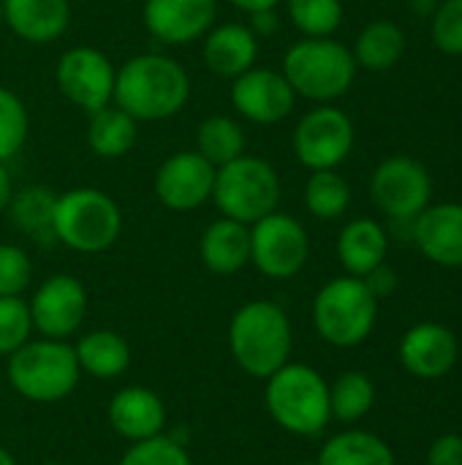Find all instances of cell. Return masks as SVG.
I'll use <instances>...</instances> for the list:
<instances>
[{"label":"cell","mask_w":462,"mask_h":465,"mask_svg":"<svg viewBox=\"0 0 462 465\" xmlns=\"http://www.w3.org/2000/svg\"><path fill=\"white\" fill-rule=\"evenodd\" d=\"M398 357L411 376L436 381L444 379L457 365L460 343L449 327L436 322H422L400 338Z\"/></svg>","instance_id":"cell-17"},{"label":"cell","mask_w":462,"mask_h":465,"mask_svg":"<svg viewBox=\"0 0 462 465\" xmlns=\"http://www.w3.org/2000/svg\"><path fill=\"white\" fill-rule=\"evenodd\" d=\"M389 232L373 218H354L338 234V259L346 275L365 278L387 262Z\"/></svg>","instance_id":"cell-22"},{"label":"cell","mask_w":462,"mask_h":465,"mask_svg":"<svg viewBox=\"0 0 462 465\" xmlns=\"http://www.w3.org/2000/svg\"><path fill=\"white\" fill-rule=\"evenodd\" d=\"M33 335L30 308L22 297H0V357H11Z\"/></svg>","instance_id":"cell-34"},{"label":"cell","mask_w":462,"mask_h":465,"mask_svg":"<svg viewBox=\"0 0 462 465\" xmlns=\"http://www.w3.org/2000/svg\"><path fill=\"white\" fill-rule=\"evenodd\" d=\"M229 101L237 117L256 125H278L294 112L297 93L291 90L283 71L253 65L237 79H231Z\"/></svg>","instance_id":"cell-14"},{"label":"cell","mask_w":462,"mask_h":465,"mask_svg":"<svg viewBox=\"0 0 462 465\" xmlns=\"http://www.w3.org/2000/svg\"><path fill=\"white\" fill-rule=\"evenodd\" d=\"M74 351L79 371L101 381L120 379L131 368V346L120 332L112 330H93L82 335Z\"/></svg>","instance_id":"cell-24"},{"label":"cell","mask_w":462,"mask_h":465,"mask_svg":"<svg viewBox=\"0 0 462 465\" xmlns=\"http://www.w3.org/2000/svg\"><path fill=\"white\" fill-rule=\"evenodd\" d=\"M3 25L27 44H52L71 25L68 0H3Z\"/></svg>","instance_id":"cell-21"},{"label":"cell","mask_w":462,"mask_h":465,"mask_svg":"<svg viewBox=\"0 0 462 465\" xmlns=\"http://www.w3.org/2000/svg\"><path fill=\"white\" fill-rule=\"evenodd\" d=\"M112 60L95 46H71L60 54L54 68V84L60 95L76 109L93 114L112 104L114 98Z\"/></svg>","instance_id":"cell-12"},{"label":"cell","mask_w":462,"mask_h":465,"mask_svg":"<svg viewBox=\"0 0 462 465\" xmlns=\"http://www.w3.org/2000/svg\"><path fill=\"white\" fill-rule=\"evenodd\" d=\"M229 349L240 371L253 379H270L291 362L294 330L286 311L272 300H251L229 322Z\"/></svg>","instance_id":"cell-2"},{"label":"cell","mask_w":462,"mask_h":465,"mask_svg":"<svg viewBox=\"0 0 462 465\" xmlns=\"http://www.w3.org/2000/svg\"><path fill=\"white\" fill-rule=\"evenodd\" d=\"M280 71L297 98L332 104L351 90L357 79V60L351 49L335 38H302L283 54Z\"/></svg>","instance_id":"cell-4"},{"label":"cell","mask_w":462,"mask_h":465,"mask_svg":"<svg viewBox=\"0 0 462 465\" xmlns=\"http://www.w3.org/2000/svg\"><path fill=\"white\" fill-rule=\"evenodd\" d=\"M117 465H193L191 455L185 452V447L180 441H174L172 436L161 433L144 441H136L128 447V452L120 458Z\"/></svg>","instance_id":"cell-35"},{"label":"cell","mask_w":462,"mask_h":465,"mask_svg":"<svg viewBox=\"0 0 462 465\" xmlns=\"http://www.w3.org/2000/svg\"><path fill=\"white\" fill-rule=\"evenodd\" d=\"M123 232L120 204L101 188H71L57 193L54 242L76 253H101Z\"/></svg>","instance_id":"cell-7"},{"label":"cell","mask_w":462,"mask_h":465,"mask_svg":"<svg viewBox=\"0 0 462 465\" xmlns=\"http://www.w3.org/2000/svg\"><path fill=\"white\" fill-rule=\"evenodd\" d=\"M30 134V114L25 101L8 90L0 87V163H8L27 142Z\"/></svg>","instance_id":"cell-33"},{"label":"cell","mask_w":462,"mask_h":465,"mask_svg":"<svg viewBox=\"0 0 462 465\" xmlns=\"http://www.w3.org/2000/svg\"><path fill=\"white\" fill-rule=\"evenodd\" d=\"M294 465H319L316 460H300V463H294Z\"/></svg>","instance_id":"cell-43"},{"label":"cell","mask_w":462,"mask_h":465,"mask_svg":"<svg viewBox=\"0 0 462 465\" xmlns=\"http://www.w3.org/2000/svg\"><path fill=\"white\" fill-rule=\"evenodd\" d=\"M370 199L389 221H411L433 199L430 172L408 155H392L376 166Z\"/></svg>","instance_id":"cell-11"},{"label":"cell","mask_w":462,"mask_h":465,"mask_svg":"<svg viewBox=\"0 0 462 465\" xmlns=\"http://www.w3.org/2000/svg\"><path fill=\"white\" fill-rule=\"evenodd\" d=\"M319 465H395V452L392 447L370 433V430H343L338 436H332L319 458H316Z\"/></svg>","instance_id":"cell-28"},{"label":"cell","mask_w":462,"mask_h":465,"mask_svg":"<svg viewBox=\"0 0 462 465\" xmlns=\"http://www.w3.org/2000/svg\"><path fill=\"white\" fill-rule=\"evenodd\" d=\"M351 204V188L338 174V169L310 172L305 183V207L319 221H338Z\"/></svg>","instance_id":"cell-31"},{"label":"cell","mask_w":462,"mask_h":465,"mask_svg":"<svg viewBox=\"0 0 462 465\" xmlns=\"http://www.w3.org/2000/svg\"><path fill=\"white\" fill-rule=\"evenodd\" d=\"M229 3L251 16V14H259V11H272V8H278L283 0H229Z\"/></svg>","instance_id":"cell-40"},{"label":"cell","mask_w":462,"mask_h":465,"mask_svg":"<svg viewBox=\"0 0 462 465\" xmlns=\"http://www.w3.org/2000/svg\"><path fill=\"white\" fill-rule=\"evenodd\" d=\"M291 25L305 38H332L343 22L340 0H283Z\"/></svg>","instance_id":"cell-32"},{"label":"cell","mask_w":462,"mask_h":465,"mask_svg":"<svg viewBox=\"0 0 462 465\" xmlns=\"http://www.w3.org/2000/svg\"><path fill=\"white\" fill-rule=\"evenodd\" d=\"M365 286L370 289V294L381 302V300H387V297H392L395 294V289H398V272L384 262V264H378L373 272H368L365 278Z\"/></svg>","instance_id":"cell-39"},{"label":"cell","mask_w":462,"mask_h":465,"mask_svg":"<svg viewBox=\"0 0 462 465\" xmlns=\"http://www.w3.org/2000/svg\"><path fill=\"white\" fill-rule=\"evenodd\" d=\"M351 54L357 60V68L389 71L406 54V33L392 19H376L359 30Z\"/></svg>","instance_id":"cell-27"},{"label":"cell","mask_w":462,"mask_h":465,"mask_svg":"<svg viewBox=\"0 0 462 465\" xmlns=\"http://www.w3.org/2000/svg\"><path fill=\"white\" fill-rule=\"evenodd\" d=\"M373 403H376V387L373 379L362 371H346L329 384L332 420H340L346 425L359 422L370 414Z\"/></svg>","instance_id":"cell-30"},{"label":"cell","mask_w":462,"mask_h":465,"mask_svg":"<svg viewBox=\"0 0 462 465\" xmlns=\"http://www.w3.org/2000/svg\"><path fill=\"white\" fill-rule=\"evenodd\" d=\"M106 414L112 430L131 444L161 436L166 428V406L147 387H123L112 398Z\"/></svg>","instance_id":"cell-20"},{"label":"cell","mask_w":462,"mask_h":465,"mask_svg":"<svg viewBox=\"0 0 462 465\" xmlns=\"http://www.w3.org/2000/svg\"><path fill=\"white\" fill-rule=\"evenodd\" d=\"M310 256L308 229L289 213H270L251 226V264L272 281H289L302 272Z\"/></svg>","instance_id":"cell-9"},{"label":"cell","mask_w":462,"mask_h":465,"mask_svg":"<svg viewBox=\"0 0 462 465\" xmlns=\"http://www.w3.org/2000/svg\"><path fill=\"white\" fill-rule=\"evenodd\" d=\"M428 465H462V436L444 433L428 450Z\"/></svg>","instance_id":"cell-38"},{"label":"cell","mask_w":462,"mask_h":465,"mask_svg":"<svg viewBox=\"0 0 462 465\" xmlns=\"http://www.w3.org/2000/svg\"><path fill=\"white\" fill-rule=\"evenodd\" d=\"M207 71L223 79H237L259 60V35L242 22H215L202 38Z\"/></svg>","instance_id":"cell-19"},{"label":"cell","mask_w":462,"mask_h":465,"mask_svg":"<svg viewBox=\"0 0 462 465\" xmlns=\"http://www.w3.org/2000/svg\"><path fill=\"white\" fill-rule=\"evenodd\" d=\"M291 144L305 169H338L354 150V123L343 109L319 104L300 117Z\"/></svg>","instance_id":"cell-10"},{"label":"cell","mask_w":462,"mask_h":465,"mask_svg":"<svg viewBox=\"0 0 462 465\" xmlns=\"http://www.w3.org/2000/svg\"><path fill=\"white\" fill-rule=\"evenodd\" d=\"M199 256L215 275L240 272L251 264V226L221 215L204 229L199 240Z\"/></svg>","instance_id":"cell-23"},{"label":"cell","mask_w":462,"mask_h":465,"mask_svg":"<svg viewBox=\"0 0 462 465\" xmlns=\"http://www.w3.org/2000/svg\"><path fill=\"white\" fill-rule=\"evenodd\" d=\"M0 465H16L14 455L8 450H3V447H0Z\"/></svg>","instance_id":"cell-42"},{"label":"cell","mask_w":462,"mask_h":465,"mask_svg":"<svg viewBox=\"0 0 462 465\" xmlns=\"http://www.w3.org/2000/svg\"><path fill=\"white\" fill-rule=\"evenodd\" d=\"M433 44L444 54H462V0H444L433 16Z\"/></svg>","instance_id":"cell-37"},{"label":"cell","mask_w":462,"mask_h":465,"mask_svg":"<svg viewBox=\"0 0 462 465\" xmlns=\"http://www.w3.org/2000/svg\"><path fill=\"white\" fill-rule=\"evenodd\" d=\"M76 351L68 341L30 338L22 349L8 357V384L33 403H57L68 398L79 384Z\"/></svg>","instance_id":"cell-5"},{"label":"cell","mask_w":462,"mask_h":465,"mask_svg":"<svg viewBox=\"0 0 462 465\" xmlns=\"http://www.w3.org/2000/svg\"><path fill=\"white\" fill-rule=\"evenodd\" d=\"M378 319V300L362 278L340 275L327 281L313 300V324L324 343L354 349L365 343Z\"/></svg>","instance_id":"cell-6"},{"label":"cell","mask_w":462,"mask_h":465,"mask_svg":"<svg viewBox=\"0 0 462 465\" xmlns=\"http://www.w3.org/2000/svg\"><path fill=\"white\" fill-rule=\"evenodd\" d=\"M191 76L185 65L163 52H142L117 65L112 104L136 123H161L185 109Z\"/></svg>","instance_id":"cell-1"},{"label":"cell","mask_w":462,"mask_h":465,"mask_svg":"<svg viewBox=\"0 0 462 465\" xmlns=\"http://www.w3.org/2000/svg\"><path fill=\"white\" fill-rule=\"evenodd\" d=\"M264 381V406L280 430L302 439L324 433L332 420L329 384L316 368L302 362H286Z\"/></svg>","instance_id":"cell-3"},{"label":"cell","mask_w":462,"mask_h":465,"mask_svg":"<svg viewBox=\"0 0 462 465\" xmlns=\"http://www.w3.org/2000/svg\"><path fill=\"white\" fill-rule=\"evenodd\" d=\"M223 218L253 226L278 210L280 177L278 169L259 155H240L215 172L212 199Z\"/></svg>","instance_id":"cell-8"},{"label":"cell","mask_w":462,"mask_h":465,"mask_svg":"<svg viewBox=\"0 0 462 465\" xmlns=\"http://www.w3.org/2000/svg\"><path fill=\"white\" fill-rule=\"evenodd\" d=\"M0 27H3V0H0Z\"/></svg>","instance_id":"cell-44"},{"label":"cell","mask_w":462,"mask_h":465,"mask_svg":"<svg viewBox=\"0 0 462 465\" xmlns=\"http://www.w3.org/2000/svg\"><path fill=\"white\" fill-rule=\"evenodd\" d=\"M136 139H139V123L114 104L87 114V147L93 155L103 161L125 158L133 150Z\"/></svg>","instance_id":"cell-25"},{"label":"cell","mask_w":462,"mask_h":465,"mask_svg":"<svg viewBox=\"0 0 462 465\" xmlns=\"http://www.w3.org/2000/svg\"><path fill=\"white\" fill-rule=\"evenodd\" d=\"M54 207L57 193L44 185H27L22 191H14L8 215L19 234L35 240V242H54Z\"/></svg>","instance_id":"cell-26"},{"label":"cell","mask_w":462,"mask_h":465,"mask_svg":"<svg viewBox=\"0 0 462 465\" xmlns=\"http://www.w3.org/2000/svg\"><path fill=\"white\" fill-rule=\"evenodd\" d=\"M215 172L218 169L196 150H180L158 166L152 188L166 210L191 213L212 199Z\"/></svg>","instance_id":"cell-15"},{"label":"cell","mask_w":462,"mask_h":465,"mask_svg":"<svg viewBox=\"0 0 462 465\" xmlns=\"http://www.w3.org/2000/svg\"><path fill=\"white\" fill-rule=\"evenodd\" d=\"M33 281V262L25 248L0 242V297H22Z\"/></svg>","instance_id":"cell-36"},{"label":"cell","mask_w":462,"mask_h":465,"mask_svg":"<svg viewBox=\"0 0 462 465\" xmlns=\"http://www.w3.org/2000/svg\"><path fill=\"white\" fill-rule=\"evenodd\" d=\"M414 245L438 267H462V204H428L414 218Z\"/></svg>","instance_id":"cell-18"},{"label":"cell","mask_w":462,"mask_h":465,"mask_svg":"<svg viewBox=\"0 0 462 465\" xmlns=\"http://www.w3.org/2000/svg\"><path fill=\"white\" fill-rule=\"evenodd\" d=\"M245 147H248V136L237 117L210 114L196 125V147L193 150L202 158H207L215 169L245 155Z\"/></svg>","instance_id":"cell-29"},{"label":"cell","mask_w":462,"mask_h":465,"mask_svg":"<svg viewBox=\"0 0 462 465\" xmlns=\"http://www.w3.org/2000/svg\"><path fill=\"white\" fill-rule=\"evenodd\" d=\"M142 22L155 41L188 46L218 22V0H144Z\"/></svg>","instance_id":"cell-16"},{"label":"cell","mask_w":462,"mask_h":465,"mask_svg":"<svg viewBox=\"0 0 462 465\" xmlns=\"http://www.w3.org/2000/svg\"><path fill=\"white\" fill-rule=\"evenodd\" d=\"M11 196H14V180H11V174H8V166L0 163V215L8 210Z\"/></svg>","instance_id":"cell-41"},{"label":"cell","mask_w":462,"mask_h":465,"mask_svg":"<svg viewBox=\"0 0 462 465\" xmlns=\"http://www.w3.org/2000/svg\"><path fill=\"white\" fill-rule=\"evenodd\" d=\"M33 330L41 338L68 341L87 316V289L79 278L68 272L49 275L27 302Z\"/></svg>","instance_id":"cell-13"}]
</instances>
